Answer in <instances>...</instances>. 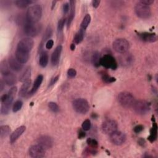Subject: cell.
<instances>
[{"label": "cell", "instance_id": "52a82bcc", "mask_svg": "<svg viewBox=\"0 0 158 158\" xmlns=\"http://www.w3.org/2000/svg\"><path fill=\"white\" fill-rule=\"evenodd\" d=\"M132 107L138 115H145L150 111V104L145 100L135 101Z\"/></svg>", "mask_w": 158, "mask_h": 158}, {"label": "cell", "instance_id": "c3c4849f", "mask_svg": "<svg viewBox=\"0 0 158 158\" xmlns=\"http://www.w3.org/2000/svg\"><path fill=\"white\" fill-rule=\"evenodd\" d=\"M85 136V133L82 130H80L79 133V138L80 139H82L83 138H84Z\"/></svg>", "mask_w": 158, "mask_h": 158}, {"label": "cell", "instance_id": "7dc6e473", "mask_svg": "<svg viewBox=\"0 0 158 158\" xmlns=\"http://www.w3.org/2000/svg\"><path fill=\"white\" fill-rule=\"evenodd\" d=\"M100 4V1H98V0H94V1L92 2V6L94 8H97Z\"/></svg>", "mask_w": 158, "mask_h": 158}, {"label": "cell", "instance_id": "f907efd6", "mask_svg": "<svg viewBox=\"0 0 158 158\" xmlns=\"http://www.w3.org/2000/svg\"><path fill=\"white\" fill-rule=\"evenodd\" d=\"M4 88V83L2 80H1V83H0V89H1V91H3Z\"/></svg>", "mask_w": 158, "mask_h": 158}, {"label": "cell", "instance_id": "f546056e", "mask_svg": "<svg viewBox=\"0 0 158 158\" xmlns=\"http://www.w3.org/2000/svg\"><path fill=\"white\" fill-rule=\"evenodd\" d=\"M52 34H53V31H52V29L50 27H48L46 31H45V33L43 35V37L42 38V43L40 44V48L41 49L43 47V44L45 43V42H46L47 40H50V38H51V37L52 36Z\"/></svg>", "mask_w": 158, "mask_h": 158}, {"label": "cell", "instance_id": "d6a6232c", "mask_svg": "<svg viewBox=\"0 0 158 158\" xmlns=\"http://www.w3.org/2000/svg\"><path fill=\"white\" fill-rule=\"evenodd\" d=\"M91 22V16L90 14H86L85 16L84 17L80 26V29L85 31V30L87 29L90 23Z\"/></svg>", "mask_w": 158, "mask_h": 158}, {"label": "cell", "instance_id": "f1b7e54d", "mask_svg": "<svg viewBox=\"0 0 158 158\" xmlns=\"http://www.w3.org/2000/svg\"><path fill=\"white\" fill-rule=\"evenodd\" d=\"M30 77H31V69L30 67H27L20 77L19 80L23 83L24 82L30 80Z\"/></svg>", "mask_w": 158, "mask_h": 158}, {"label": "cell", "instance_id": "74e56055", "mask_svg": "<svg viewBox=\"0 0 158 158\" xmlns=\"http://www.w3.org/2000/svg\"><path fill=\"white\" fill-rule=\"evenodd\" d=\"M65 22H66V19L64 18L59 21L58 24V31L59 33H61L63 32L64 25H65Z\"/></svg>", "mask_w": 158, "mask_h": 158}, {"label": "cell", "instance_id": "5b68a950", "mask_svg": "<svg viewBox=\"0 0 158 158\" xmlns=\"http://www.w3.org/2000/svg\"><path fill=\"white\" fill-rule=\"evenodd\" d=\"M117 99L120 104L125 108L132 107L135 102V98L133 95L131 93L127 91L120 92L118 95Z\"/></svg>", "mask_w": 158, "mask_h": 158}, {"label": "cell", "instance_id": "277c9868", "mask_svg": "<svg viewBox=\"0 0 158 158\" xmlns=\"http://www.w3.org/2000/svg\"><path fill=\"white\" fill-rule=\"evenodd\" d=\"M135 12L136 16L142 19H148L151 16L150 7L143 3L141 1L136 4L135 6Z\"/></svg>", "mask_w": 158, "mask_h": 158}, {"label": "cell", "instance_id": "d6986e66", "mask_svg": "<svg viewBox=\"0 0 158 158\" xmlns=\"http://www.w3.org/2000/svg\"><path fill=\"white\" fill-rule=\"evenodd\" d=\"M16 58L18 59V60L21 62L22 64H26L28 62L29 59V53H26L25 51L19 50L16 49Z\"/></svg>", "mask_w": 158, "mask_h": 158}, {"label": "cell", "instance_id": "9c48e42d", "mask_svg": "<svg viewBox=\"0 0 158 158\" xmlns=\"http://www.w3.org/2000/svg\"><path fill=\"white\" fill-rule=\"evenodd\" d=\"M100 64L106 69L115 70L117 67V63L116 60L112 56L110 55H104V56H103L101 59Z\"/></svg>", "mask_w": 158, "mask_h": 158}, {"label": "cell", "instance_id": "7402d4cb", "mask_svg": "<svg viewBox=\"0 0 158 158\" xmlns=\"http://www.w3.org/2000/svg\"><path fill=\"white\" fill-rule=\"evenodd\" d=\"M43 76L42 75H39L37 79H35V82H34V85L32 87V88L31 89V90L29 92V95H34L35 94L37 91L38 90V89L39 88V87H40L41 84L42 83V82H43Z\"/></svg>", "mask_w": 158, "mask_h": 158}, {"label": "cell", "instance_id": "6da1fadb", "mask_svg": "<svg viewBox=\"0 0 158 158\" xmlns=\"http://www.w3.org/2000/svg\"><path fill=\"white\" fill-rule=\"evenodd\" d=\"M42 16V8L40 5L30 6L26 13V20L30 22H38Z\"/></svg>", "mask_w": 158, "mask_h": 158}, {"label": "cell", "instance_id": "e0dca14e", "mask_svg": "<svg viewBox=\"0 0 158 158\" xmlns=\"http://www.w3.org/2000/svg\"><path fill=\"white\" fill-rule=\"evenodd\" d=\"M8 63L10 68L16 72H19L23 68V64L19 62L15 57H10Z\"/></svg>", "mask_w": 158, "mask_h": 158}, {"label": "cell", "instance_id": "83f0119b", "mask_svg": "<svg viewBox=\"0 0 158 158\" xmlns=\"http://www.w3.org/2000/svg\"><path fill=\"white\" fill-rule=\"evenodd\" d=\"M101 58L99 53L98 51L94 52L91 57V63L93 65L96 67H99L101 65Z\"/></svg>", "mask_w": 158, "mask_h": 158}, {"label": "cell", "instance_id": "ab89813d", "mask_svg": "<svg viewBox=\"0 0 158 158\" xmlns=\"http://www.w3.org/2000/svg\"><path fill=\"white\" fill-rule=\"evenodd\" d=\"M87 142L88 143V144L91 147V148H96L98 147V141L94 139H92V138H88L87 140Z\"/></svg>", "mask_w": 158, "mask_h": 158}, {"label": "cell", "instance_id": "681fc988", "mask_svg": "<svg viewBox=\"0 0 158 158\" xmlns=\"http://www.w3.org/2000/svg\"><path fill=\"white\" fill-rule=\"evenodd\" d=\"M6 98H7V94H5V95H3L2 96V98H1L2 103L4 102V101L6 99Z\"/></svg>", "mask_w": 158, "mask_h": 158}, {"label": "cell", "instance_id": "484cf974", "mask_svg": "<svg viewBox=\"0 0 158 158\" xmlns=\"http://www.w3.org/2000/svg\"><path fill=\"white\" fill-rule=\"evenodd\" d=\"M9 66V63H8V62L5 60L2 61L0 63V71H1V74L3 75V76L11 72Z\"/></svg>", "mask_w": 158, "mask_h": 158}, {"label": "cell", "instance_id": "3957f363", "mask_svg": "<svg viewBox=\"0 0 158 158\" xmlns=\"http://www.w3.org/2000/svg\"><path fill=\"white\" fill-rule=\"evenodd\" d=\"M42 26L38 22H30L26 21L24 26V31L26 35L31 37L37 36L41 32Z\"/></svg>", "mask_w": 158, "mask_h": 158}, {"label": "cell", "instance_id": "5bb4252c", "mask_svg": "<svg viewBox=\"0 0 158 158\" xmlns=\"http://www.w3.org/2000/svg\"><path fill=\"white\" fill-rule=\"evenodd\" d=\"M37 142L45 149H50L53 145V138L48 135H42L37 138Z\"/></svg>", "mask_w": 158, "mask_h": 158}, {"label": "cell", "instance_id": "d590c367", "mask_svg": "<svg viewBox=\"0 0 158 158\" xmlns=\"http://www.w3.org/2000/svg\"><path fill=\"white\" fill-rule=\"evenodd\" d=\"M102 80L106 82V83H112L115 81V79L114 77H111L109 75H108L107 74H103L101 75Z\"/></svg>", "mask_w": 158, "mask_h": 158}, {"label": "cell", "instance_id": "ac0fdd59", "mask_svg": "<svg viewBox=\"0 0 158 158\" xmlns=\"http://www.w3.org/2000/svg\"><path fill=\"white\" fill-rule=\"evenodd\" d=\"M26 129V127L22 125L18 127L16 130H15L10 136V143L13 144L14 142H16L18 140V138L23 134Z\"/></svg>", "mask_w": 158, "mask_h": 158}, {"label": "cell", "instance_id": "30bf717a", "mask_svg": "<svg viewBox=\"0 0 158 158\" xmlns=\"http://www.w3.org/2000/svg\"><path fill=\"white\" fill-rule=\"evenodd\" d=\"M34 40L30 38H24L19 41L18 44V50L29 53L34 47Z\"/></svg>", "mask_w": 158, "mask_h": 158}, {"label": "cell", "instance_id": "4dcf8cb0", "mask_svg": "<svg viewBox=\"0 0 158 158\" xmlns=\"http://www.w3.org/2000/svg\"><path fill=\"white\" fill-rule=\"evenodd\" d=\"M11 132V128L8 125H2L0 127V137L4 138L7 137Z\"/></svg>", "mask_w": 158, "mask_h": 158}, {"label": "cell", "instance_id": "603a6c76", "mask_svg": "<svg viewBox=\"0 0 158 158\" xmlns=\"http://www.w3.org/2000/svg\"><path fill=\"white\" fill-rule=\"evenodd\" d=\"M31 84V80H28L26 82H23V84L22 85L20 91H19V96L22 97H25L29 93V90Z\"/></svg>", "mask_w": 158, "mask_h": 158}, {"label": "cell", "instance_id": "ee69618b", "mask_svg": "<svg viewBox=\"0 0 158 158\" xmlns=\"http://www.w3.org/2000/svg\"><path fill=\"white\" fill-rule=\"evenodd\" d=\"M59 79V75H57V76H56V77L52 78V79H51L50 82L49 86H50V87H51V86L54 85L55 84H56V83L58 81Z\"/></svg>", "mask_w": 158, "mask_h": 158}, {"label": "cell", "instance_id": "e575fe53", "mask_svg": "<svg viewBox=\"0 0 158 158\" xmlns=\"http://www.w3.org/2000/svg\"><path fill=\"white\" fill-rule=\"evenodd\" d=\"M23 105V103L21 100H17L15 101V103L13 104V111L14 112H17L21 110Z\"/></svg>", "mask_w": 158, "mask_h": 158}, {"label": "cell", "instance_id": "44dd1931", "mask_svg": "<svg viewBox=\"0 0 158 158\" xmlns=\"http://www.w3.org/2000/svg\"><path fill=\"white\" fill-rule=\"evenodd\" d=\"M70 14L67 19V28H69L74 20L75 17V1H70Z\"/></svg>", "mask_w": 158, "mask_h": 158}, {"label": "cell", "instance_id": "7c38bea8", "mask_svg": "<svg viewBox=\"0 0 158 158\" xmlns=\"http://www.w3.org/2000/svg\"><path fill=\"white\" fill-rule=\"evenodd\" d=\"M45 149L40 144H35L32 146L29 150L30 157L34 158H42L45 156Z\"/></svg>", "mask_w": 158, "mask_h": 158}, {"label": "cell", "instance_id": "7bdbcfd3", "mask_svg": "<svg viewBox=\"0 0 158 158\" xmlns=\"http://www.w3.org/2000/svg\"><path fill=\"white\" fill-rule=\"evenodd\" d=\"M54 45V42L53 40H49L47 41V42L46 43V48L48 50H50L53 48Z\"/></svg>", "mask_w": 158, "mask_h": 158}, {"label": "cell", "instance_id": "2e32d148", "mask_svg": "<svg viewBox=\"0 0 158 158\" xmlns=\"http://www.w3.org/2000/svg\"><path fill=\"white\" fill-rule=\"evenodd\" d=\"M139 37L140 39L145 42L148 43H154L156 42L157 40V37L156 34L154 33H148L144 32L141 34H139Z\"/></svg>", "mask_w": 158, "mask_h": 158}, {"label": "cell", "instance_id": "1f68e13d", "mask_svg": "<svg viewBox=\"0 0 158 158\" xmlns=\"http://www.w3.org/2000/svg\"><path fill=\"white\" fill-rule=\"evenodd\" d=\"M84 36H85V31L80 29L79 31L75 35V37L74 38V43L75 44L80 43L83 41Z\"/></svg>", "mask_w": 158, "mask_h": 158}, {"label": "cell", "instance_id": "4316f807", "mask_svg": "<svg viewBox=\"0 0 158 158\" xmlns=\"http://www.w3.org/2000/svg\"><path fill=\"white\" fill-rule=\"evenodd\" d=\"M33 3V2L31 0H17L15 1L14 4L16 6L19 8H26V7L29 6L31 4Z\"/></svg>", "mask_w": 158, "mask_h": 158}, {"label": "cell", "instance_id": "836d02e7", "mask_svg": "<svg viewBox=\"0 0 158 158\" xmlns=\"http://www.w3.org/2000/svg\"><path fill=\"white\" fill-rule=\"evenodd\" d=\"M157 127L156 123L153 124V127L151 130V134L148 138L150 142H154L157 138Z\"/></svg>", "mask_w": 158, "mask_h": 158}, {"label": "cell", "instance_id": "9a60e30c", "mask_svg": "<svg viewBox=\"0 0 158 158\" xmlns=\"http://www.w3.org/2000/svg\"><path fill=\"white\" fill-rule=\"evenodd\" d=\"M62 50H63V47L61 45H58L56 48V49L55 50L53 53H52L51 61V64H53V66H56L58 64L59 60H60V57H61Z\"/></svg>", "mask_w": 158, "mask_h": 158}, {"label": "cell", "instance_id": "ba28073f", "mask_svg": "<svg viewBox=\"0 0 158 158\" xmlns=\"http://www.w3.org/2000/svg\"><path fill=\"white\" fill-rule=\"evenodd\" d=\"M113 49L115 51L120 54L127 53L130 48L129 42L124 38L116 39L112 43Z\"/></svg>", "mask_w": 158, "mask_h": 158}, {"label": "cell", "instance_id": "7a4b0ae2", "mask_svg": "<svg viewBox=\"0 0 158 158\" xmlns=\"http://www.w3.org/2000/svg\"><path fill=\"white\" fill-rule=\"evenodd\" d=\"M18 88L16 87H13L10 90L8 93L7 94L6 99L4 102H3L2 104L1 113L2 115H7L10 112Z\"/></svg>", "mask_w": 158, "mask_h": 158}, {"label": "cell", "instance_id": "4fadbf2b", "mask_svg": "<svg viewBox=\"0 0 158 158\" xmlns=\"http://www.w3.org/2000/svg\"><path fill=\"white\" fill-rule=\"evenodd\" d=\"M102 130L106 134H111L112 133L117 130L118 125L117 123L114 120H105L101 126Z\"/></svg>", "mask_w": 158, "mask_h": 158}, {"label": "cell", "instance_id": "ffe728a7", "mask_svg": "<svg viewBox=\"0 0 158 158\" xmlns=\"http://www.w3.org/2000/svg\"><path fill=\"white\" fill-rule=\"evenodd\" d=\"M3 78H4L5 83L9 86H12V85H14L15 83H16V82H17L16 76L11 72H9L8 74L4 75Z\"/></svg>", "mask_w": 158, "mask_h": 158}, {"label": "cell", "instance_id": "8992f818", "mask_svg": "<svg viewBox=\"0 0 158 158\" xmlns=\"http://www.w3.org/2000/svg\"><path fill=\"white\" fill-rule=\"evenodd\" d=\"M74 109L78 113L82 114H87L90 110L89 103L84 98H77L72 103Z\"/></svg>", "mask_w": 158, "mask_h": 158}, {"label": "cell", "instance_id": "d4e9b609", "mask_svg": "<svg viewBox=\"0 0 158 158\" xmlns=\"http://www.w3.org/2000/svg\"><path fill=\"white\" fill-rule=\"evenodd\" d=\"M48 55L46 51H43L41 53L39 59V64L42 67H46L48 63Z\"/></svg>", "mask_w": 158, "mask_h": 158}, {"label": "cell", "instance_id": "f6af8a7d", "mask_svg": "<svg viewBox=\"0 0 158 158\" xmlns=\"http://www.w3.org/2000/svg\"><path fill=\"white\" fill-rule=\"evenodd\" d=\"M143 129H144V127L142 125H138L134 128V132L136 133H139L141 132H142Z\"/></svg>", "mask_w": 158, "mask_h": 158}, {"label": "cell", "instance_id": "cb8c5ba5", "mask_svg": "<svg viewBox=\"0 0 158 158\" xmlns=\"http://www.w3.org/2000/svg\"><path fill=\"white\" fill-rule=\"evenodd\" d=\"M120 63L123 66H128L131 64L133 61V58L130 54H127L126 53L122 54V56L120 58Z\"/></svg>", "mask_w": 158, "mask_h": 158}, {"label": "cell", "instance_id": "8d00e7d4", "mask_svg": "<svg viewBox=\"0 0 158 158\" xmlns=\"http://www.w3.org/2000/svg\"><path fill=\"white\" fill-rule=\"evenodd\" d=\"M48 107L53 112H58L59 111V107L58 105L55 102H50L48 103Z\"/></svg>", "mask_w": 158, "mask_h": 158}, {"label": "cell", "instance_id": "f35d334b", "mask_svg": "<svg viewBox=\"0 0 158 158\" xmlns=\"http://www.w3.org/2000/svg\"><path fill=\"white\" fill-rule=\"evenodd\" d=\"M82 129L85 131H88L91 128V122L89 119H86L82 124Z\"/></svg>", "mask_w": 158, "mask_h": 158}, {"label": "cell", "instance_id": "8fae6325", "mask_svg": "<svg viewBox=\"0 0 158 158\" xmlns=\"http://www.w3.org/2000/svg\"><path fill=\"white\" fill-rule=\"evenodd\" d=\"M127 137L125 133L116 130L115 132L110 134V140L115 145H121L126 141Z\"/></svg>", "mask_w": 158, "mask_h": 158}, {"label": "cell", "instance_id": "bcb514c9", "mask_svg": "<svg viewBox=\"0 0 158 158\" xmlns=\"http://www.w3.org/2000/svg\"><path fill=\"white\" fill-rule=\"evenodd\" d=\"M141 2L149 6L152 3H154V0H141Z\"/></svg>", "mask_w": 158, "mask_h": 158}, {"label": "cell", "instance_id": "60d3db41", "mask_svg": "<svg viewBox=\"0 0 158 158\" xmlns=\"http://www.w3.org/2000/svg\"><path fill=\"white\" fill-rule=\"evenodd\" d=\"M76 75H77V72L74 69L71 68L67 71V76L69 78H74L76 76Z\"/></svg>", "mask_w": 158, "mask_h": 158}, {"label": "cell", "instance_id": "b9f144b4", "mask_svg": "<svg viewBox=\"0 0 158 158\" xmlns=\"http://www.w3.org/2000/svg\"><path fill=\"white\" fill-rule=\"evenodd\" d=\"M70 10V5L68 3H66L63 6V12L64 14H66L69 13Z\"/></svg>", "mask_w": 158, "mask_h": 158}, {"label": "cell", "instance_id": "816d5d0a", "mask_svg": "<svg viewBox=\"0 0 158 158\" xmlns=\"http://www.w3.org/2000/svg\"><path fill=\"white\" fill-rule=\"evenodd\" d=\"M75 45H74V44H72V45H71V50L72 51H74V50H75Z\"/></svg>", "mask_w": 158, "mask_h": 158}]
</instances>
